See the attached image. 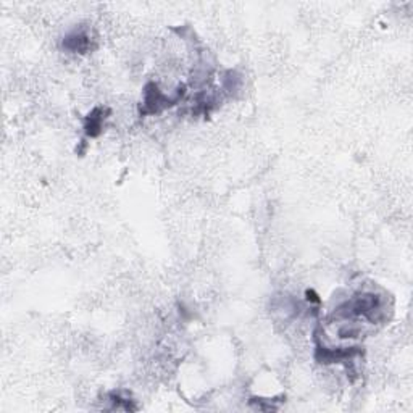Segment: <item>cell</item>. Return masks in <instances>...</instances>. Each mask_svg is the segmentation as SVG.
<instances>
[{"instance_id": "obj_1", "label": "cell", "mask_w": 413, "mask_h": 413, "mask_svg": "<svg viewBox=\"0 0 413 413\" xmlns=\"http://www.w3.org/2000/svg\"><path fill=\"white\" fill-rule=\"evenodd\" d=\"M381 308H383V302H381L379 295L373 292H363L339 307L336 315L342 318L363 317L368 318L369 322H376V320L381 318V312H383Z\"/></svg>"}, {"instance_id": "obj_2", "label": "cell", "mask_w": 413, "mask_h": 413, "mask_svg": "<svg viewBox=\"0 0 413 413\" xmlns=\"http://www.w3.org/2000/svg\"><path fill=\"white\" fill-rule=\"evenodd\" d=\"M184 96V88H180L176 92V96L170 97L165 96L162 91L158 89L155 83H149L144 89V102H143V115H153L162 112V110L168 108L175 103L180 102V98Z\"/></svg>"}, {"instance_id": "obj_3", "label": "cell", "mask_w": 413, "mask_h": 413, "mask_svg": "<svg viewBox=\"0 0 413 413\" xmlns=\"http://www.w3.org/2000/svg\"><path fill=\"white\" fill-rule=\"evenodd\" d=\"M360 354H362V350L359 347L328 349L318 342L315 357H317V360L322 363H342V362H352L355 357Z\"/></svg>"}, {"instance_id": "obj_4", "label": "cell", "mask_w": 413, "mask_h": 413, "mask_svg": "<svg viewBox=\"0 0 413 413\" xmlns=\"http://www.w3.org/2000/svg\"><path fill=\"white\" fill-rule=\"evenodd\" d=\"M106 113H108V110L102 108V107H97V108L92 110L88 116H86L84 131H86V134L89 136V138H97V136L102 133Z\"/></svg>"}, {"instance_id": "obj_5", "label": "cell", "mask_w": 413, "mask_h": 413, "mask_svg": "<svg viewBox=\"0 0 413 413\" xmlns=\"http://www.w3.org/2000/svg\"><path fill=\"white\" fill-rule=\"evenodd\" d=\"M63 47L73 53H84L89 51L91 39L83 31H76V33L66 36L63 41Z\"/></svg>"}]
</instances>
